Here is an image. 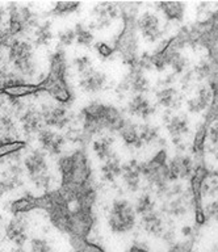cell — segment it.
Returning a JSON list of instances; mask_svg holds the SVG:
<instances>
[{
    "label": "cell",
    "instance_id": "cell-32",
    "mask_svg": "<svg viewBox=\"0 0 218 252\" xmlns=\"http://www.w3.org/2000/svg\"><path fill=\"white\" fill-rule=\"evenodd\" d=\"M75 34H76V43L82 45V46L90 47L93 42V34L91 33L90 29L84 27L83 24H76L75 27Z\"/></svg>",
    "mask_w": 218,
    "mask_h": 252
},
{
    "label": "cell",
    "instance_id": "cell-22",
    "mask_svg": "<svg viewBox=\"0 0 218 252\" xmlns=\"http://www.w3.org/2000/svg\"><path fill=\"white\" fill-rule=\"evenodd\" d=\"M142 226L149 234L154 236H160L162 238L164 234V226H163L162 218L155 212L149 213L142 217Z\"/></svg>",
    "mask_w": 218,
    "mask_h": 252
},
{
    "label": "cell",
    "instance_id": "cell-5",
    "mask_svg": "<svg viewBox=\"0 0 218 252\" xmlns=\"http://www.w3.org/2000/svg\"><path fill=\"white\" fill-rule=\"evenodd\" d=\"M8 58L15 70L25 76H33L36 72V64L33 61V49L31 43L15 39L9 47Z\"/></svg>",
    "mask_w": 218,
    "mask_h": 252
},
{
    "label": "cell",
    "instance_id": "cell-6",
    "mask_svg": "<svg viewBox=\"0 0 218 252\" xmlns=\"http://www.w3.org/2000/svg\"><path fill=\"white\" fill-rule=\"evenodd\" d=\"M141 175L146 176V179L153 185H156L159 189H166L168 177V163H167V154L164 150H160L151 160L139 164Z\"/></svg>",
    "mask_w": 218,
    "mask_h": 252
},
{
    "label": "cell",
    "instance_id": "cell-48",
    "mask_svg": "<svg viewBox=\"0 0 218 252\" xmlns=\"http://www.w3.org/2000/svg\"><path fill=\"white\" fill-rule=\"evenodd\" d=\"M17 252H23V251H17Z\"/></svg>",
    "mask_w": 218,
    "mask_h": 252
},
{
    "label": "cell",
    "instance_id": "cell-15",
    "mask_svg": "<svg viewBox=\"0 0 218 252\" xmlns=\"http://www.w3.org/2000/svg\"><path fill=\"white\" fill-rule=\"evenodd\" d=\"M25 168L31 179L48 172V163L45 154L41 150H34L25 158Z\"/></svg>",
    "mask_w": 218,
    "mask_h": 252
},
{
    "label": "cell",
    "instance_id": "cell-28",
    "mask_svg": "<svg viewBox=\"0 0 218 252\" xmlns=\"http://www.w3.org/2000/svg\"><path fill=\"white\" fill-rule=\"evenodd\" d=\"M70 243L75 252H105L101 246L96 243H92L87 238H76V236H70Z\"/></svg>",
    "mask_w": 218,
    "mask_h": 252
},
{
    "label": "cell",
    "instance_id": "cell-35",
    "mask_svg": "<svg viewBox=\"0 0 218 252\" xmlns=\"http://www.w3.org/2000/svg\"><path fill=\"white\" fill-rule=\"evenodd\" d=\"M0 134L4 139H12L13 134H16V126L15 122L9 116H1L0 117Z\"/></svg>",
    "mask_w": 218,
    "mask_h": 252
},
{
    "label": "cell",
    "instance_id": "cell-46",
    "mask_svg": "<svg viewBox=\"0 0 218 252\" xmlns=\"http://www.w3.org/2000/svg\"><path fill=\"white\" fill-rule=\"evenodd\" d=\"M4 15H5L4 8L0 5V25H3V20H4Z\"/></svg>",
    "mask_w": 218,
    "mask_h": 252
},
{
    "label": "cell",
    "instance_id": "cell-16",
    "mask_svg": "<svg viewBox=\"0 0 218 252\" xmlns=\"http://www.w3.org/2000/svg\"><path fill=\"white\" fill-rule=\"evenodd\" d=\"M27 220L21 216H16L5 228V234L17 246H23L27 240Z\"/></svg>",
    "mask_w": 218,
    "mask_h": 252
},
{
    "label": "cell",
    "instance_id": "cell-18",
    "mask_svg": "<svg viewBox=\"0 0 218 252\" xmlns=\"http://www.w3.org/2000/svg\"><path fill=\"white\" fill-rule=\"evenodd\" d=\"M34 209H38V197H34L32 194H25L9 205V210L15 216H21V214L29 213Z\"/></svg>",
    "mask_w": 218,
    "mask_h": 252
},
{
    "label": "cell",
    "instance_id": "cell-9",
    "mask_svg": "<svg viewBox=\"0 0 218 252\" xmlns=\"http://www.w3.org/2000/svg\"><path fill=\"white\" fill-rule=\"evenodd\" d=\"M137 28L142 33L143 38L149 42H155L162 37L163 32L160 31L159 19L151 12H145L137 21Z\"/></svg>",
    "mask_w": 218,
    "mask_h": 252
},
{
    "label": "cell",
    "instance_id": "cell-17",
    "mask_svg": "<svg viewBox=\"0 0 218 252\" xmlns=\"http://www.w3.org/2000/svg\"><path fill=\"white\" fill-rule=\"evenodd\" d=\"M129 113L138 117L147 118L154 113V106L151 105L143 94H135L129 101Z\"/></svg>",
    "mask_w": 218,
    "mask_h": 252
},
{
    "label": "cell",
    "instance_id": "cell-12",
    "mask_svg": "<svg viewBox=\"0 0 218 252\" xmlns=\"http://www.w3.org/2000/svg\"><path fill=\"white\" fill-rule=\"evenodd\" d=\"M42 120L49 126H57V127H64L70 121L67 110L63 106L46 105L41 112Z\"/></svg>",
    "mask_w": 218,
    "mask_h": 252
},
{
    "label": "cell",
    "instance_id": "cell-29",
    "mask_svg": "<svg viewBox=\"0 0 218 252\" xmlns=\"http://www.w3.org/2000/svg\"><path fill=\"white\" fill-rule=\"evenodd\" d=\"M112 142H113V138L101 137L99 141H96L95 143H93V150H95L96 155H97L101 160H108L109 158H112L115 155L111 150Z\"/></svg>",
    "mask_w": 218,
    "mask_h": 252
},
{
    "label": "cell",
    "instance_id": "cell-13",
    "mask_svg": "<svg viewBox=\"0 0 218 252\" xmlns=\"http://www.w3.org/2000/svg\"><path fill=\"white\" fill-rule=\"evenodd\" d=\"M1 90L5 96H8L9 98H13V100H19L21 97H27V96H32V94L42 92L40 84H31V83L25 82L12 83V84L3 87Z\"/></svg>",
    "mask_w": 218,
    "mask_h": 252
},
{
    "label": "cell",
    "instance_id": "cell-40",
    "mask_svg": "<svg viewBox=\"0 0 218 252\" xmlns=\"http://www.w3.org/2000/svg\"><path fill=\"white\" fill-rule=\"evenodd\" d=\"M204 214H205L206 220H218V200H214L206 205L204 209Z\"/></svg>",
    "mask_w": 218,
    "mask_h": 252
},
{
    "label": "cell",
    "instance_id": "cell-14",
    "mask_svg": "<svg viewBox=\"0 0 218 252\" xmlns=\"http://www.w3.org/2000/svg\"><path fill=\"white\" fill-rule=\"evenodd\" d=\"M38 141H40L42 149L52 155H58L64 145V138L62 135L48 129H42L38 133Z\"/></svg>",
    "mask_w": 218,
    "mask_h": 252
},
{
    "label": "cell",
    "instance_id": "cell-23",
    "mask_svg": "<svg viewBox=\"0 0 218 252\" xmlns=\"http://www.w3.org/2000/svg\"><path fill=\"white\" fill-rule=\"evenodd\" d=\"M167 129L175 139H179V138H182V135L188 133L189 124H188V118H187L186 114L171 117L167 122Z\"/></svg>",
    "mask_w": 218,
    "mask_h": 252
},
{
    "label": "cell",
    "instance_id": "cell-33",
    "mask_svg": "<svg viewBox=\"0 0 218 252\" xmlns=\"http://www.w3.org/2000/svg\"><path fill=\"white\" fill-rule=\"evenodd\" d=\"M208 130H209V126L208 124H202L200 127H198L197 133L194 135V141H193V153L200 155V154L204 153V146H205V139L206 135H208Z\"/></svg>",
    "mask_w": 218,
    "mask_h": 252
},
{
    "label": "cell",
    "instance_id": "cell-2",
    "mask_svg": "<svg viewBox=\"0 0 218 252\" xmlns=\"http://www.w3.org/2000/svg\"><path fill=\"white\" fill-rule=\"evenodd\" d=\"M66 54L62 47H57L50 58V71L48 76L40 82L41 91L48 92L53 98L61 104H68L72 100V92L66 80Z\"/></svg>",
    "mask_w": 218,
    "mask_h": 252
},
{
    "label": "cell",
    "instance_id": "cell-10",
    "mask_svg": "<svg viewBox=\"0 0 218 252\" xmlns=\"http://www.w3.org/2000/svg\"><path fill=\"white\" fill-rule=\"evenodd\" d=\"M193 171V163L188 157L178 155L168 163V177L172 181L190 177Z\"/></svg>",
    "mask_w": 218,
    "mask_h": 252
},
{
    "label": "cell",
    "instance_id": "cell-31",
    "mask_svg": "<svg viewBox=\"0 0 218 252\" xmlns=\"http://www.w3.org/2000/svg\"><path fill=\"white\" fill-rule=\"evenodd\" d=\"M53 38L52 33V24L45 23L42 25H38L34 32V42L36 46H41V45H48L49 41Z\"/></svg>",
    "mask_w": 218,
    "mask_h": 252
},
{
    "label": "cell",
    "instance_id": "cell-21",
    "mask_svg": "<svg viewBox=\"0 0 218 252\" xmlns=\"http://www.w3.org/2000/svg\"><path fill=\"white\" fill-rule=\"evenodd\" d=\"M23 127H24L25 133L34 134L40 133L41 130V122H42V114L41 112L36 109H27L25 113L23 114Z\"/></svg>",
    "mask_w": 218,
    "mask_h": 252
},
{
    "label": "cell",
    "instance_id": "cell-26",
    "mask_svg": "<svg viewBox=\"0 0 218 252\" xmlns=\"http://www.w3.org/2000/svg\"><path fill=\"white\" fill-rule=\"evenodd\" d=\"M27 147V143L24 141H17V139H0V159H4L7 157H11L13 154L20 153L21 150Z\"/></svg>",
    "mask_w": 218,
    "mask_h": 252
},
{
    "label": "cell",
    "instance_id": "cell-4",
    "mask_svg": "<svg viewBox=\"0 0 218 252\" xmlns=\"http://www.w3.org/2000/svg\"><path fill=\"white\" fill-rule=\"evenodd\" d=\"M108 224L116 234H126L135 224V210L126 200H116L112 205Z\"/></svg>",
    "mask_w": 218,
    "mask_h": 252
},
{
    "label": "cell",
    "instance_id": "cell-1",
    "mask_svg": "<svg viewBox=\"0 0 218 252\" xmlns=\"http://www.w3.org/2000/svg\"><path fill=\"white\" fill-rule=\"evenodd\" d=\"M62 184L60 194L68 205L76 202L78 194L84 187L91 184V167L84 151L79 150L71 155L62 157L58 160Z\"/></svg>",
    "mask_w": 218,
    "mask_h": 252
},
{
    "label": "cell",
    "instance_id": "cell-47",
    "mask_svg": "<svg viewBox=\"0 0 218 252\" xmlns=\"http://www.w3.org/2000/svg\"><path fill=\"white\" fill-rule=\"evenodd\" d=\"M3 194H4V193H3V192H1V190H0V198L3 197Z\"/></svg>",
    "mask_w": 218,
    "mask_h": 252
},
{
    "label": "cell",
    "instance_id": "cell-27",
    "mask_svg": "<svg viewBox=\"0 0 218 252\" xmlns=\"http://www.w3.org/2000/svg\"><path fill=\"white\" fill-rule=\"evenodd\" d=\"M156 97H158L159 104L166 108H179L180 102H182V97L179 96V94L174 88H164V90L159 91Z\"/></svg>",
    "mask_w": 218,
    "mask_h": 252
},
{
    "label": "cell",
    "instance_id": "cell-38",
    "mask_svg": "<svg viewBox=\"0 0 218 252\" xmlns=\"http://www.w3.org/2000/svg\"><path fill=\"white\" fill-rule=\"evenodd\" d=\"M58 38H60L61 45H63V46H68V45H71L74 41H76L75 31H74V29H64V31L60 32Z\"/></svg>",
    "mask_w": 218,
    "mask_h": 252
},
{
    "label": "cell",
    "instance_id": "cell-3",
    "mask_svg": "<svg viewBox=\"0 0 218 252\" xmlns=\"http://www.w3.org/2000/svg\"><path fill=\"white\" fill-rule=\"evenodd\" d=\"M125 17L123 32L115 39V51H119L123 61L133 68L138 66L137 58V21L134 19L135 11H123Z\"/></svg>",
    "mask_w": 218,
    "mask_h": 252
},
{
    "label": "cell",
    "instance_id": "cell-45",
    "mask_svg": "<svg viewBox=\"0 0 218 252\" xmlns=\"http://www.w3.org/2000/svg\"><path fill=\"white\" fill-rule=\"evenodd\" d=\"M127 252H149V251H146V250H145V248H142V247H139V246H131L130 248H129V251Z\"/></svg>",
    "mask_w": 218,
    "mask_h": 252
},
{
    "label": "cell",
    "instance_id": "cell-30",
    "mask_svg": "<svg viewBox=\"0 0 218 252\" xmlns=\"http://www.w3.org/2000/svg\"><path fill=\"white\" fill-rule=\"evenodd\" d=\"M121 173H123V167L120 165V161L116 155L105 160V164L103 165V175L107 180H115Z\"/></svg>",
    "mask_w": 218,
    "mask_h": 252
},
{
    "label": "cell",
    "instance_id": "cell-44",
    "mask_svg": "<svg viewBox=\"0 0 218 252\" xmlns=\"http://www.w3.org/2000/svg\"><path fill=\"white\" fill-rule=\"evenodd\" d=\"M170 252H190V244L188 243H178L171 248Z\"/></svg>",
    "mask_w": 218,
    "mask_h": 252
},
{
    "label": "cell",
    "instance_id": "cell-42",
    "mask_svg": "<svg viewBox=\"0 0 218 252\" xmlns=\"http://www.w3.org/2000/svg\"><path fill=\"white\" fill-rule=\"evenodd\" d=\"M32 252H53L50 244L45 239L32 240Z\"/></svg>",
    "mask_w": 218,
    "mask_h": 252
},
{
    "label": "cell",
    "instance_id": "cell-7",
    "mask_svg": "<svg viewBox=\"0 0 218 252\" xmlns=\"http://www.w3.org/2000/svg\"><path fill=\"white\" fill-rule=\"evenodd\" d=\"M209 169L204 164H198L194 168L192 176H190V189H192V198H193L194 217L197 224H204L206 222L205 214H204V206H202V185L209 176Z\"/></svg>",
    "mask_w": 218,
    "mask_h": 252
},
{
    "label": "cell",
    "instance_id": "cell-34",
    "mask_svg": "<svg viewBox=\"0 0 218 252\" xmlns=\"http://www.w3.org/2000/svg\"><path fill=\"white\" fill-rule=\"evenodd\" d=\"M80 7V3H72V1H58L54 5L52 11L49 12V15L54 16H66L70 15L72 12H75Z\"/></svg>",
    "mask_w": 218,
    "mask_h": 252
},
{
    "label": "cell",
    "instance_id": "cell-43",
    "mask_svg": "<svg viewBox=\"0 0 218 252\" xmlns=\"http://www.w3.org/2000/svg\"><path fill=\"white\" fill-rule=\"evenodd\" d=\"M208 135L210 138V142L213 143L214 146L218 145V118H216L212 125H210L209 130H208Z\"/></svg>",
    "mask_w": 218,
    "mask_h": 252
},
{
    "label": "cell",
    "instance_id": "cell-11",
    "mask_svg": "<svg viewBox=\"0 0 218 252\" xmlns=\"http://www.w3.org/2000/svg\"><path fill=\"white\" fill-rule=\"evenodd\" d=\"M105 84H107V75L100 72V71H96L95 68H91L87 72L80 75V88L86 92H90V94L99 92L105 87Z\"/></svg>",
    "mask_w": 218,
    "mask_h": 252
},
{
    "label": "cell",
    "instance_id": "cell-24",
    "mask_svg": "<svg viewBox=\"0 0 218 252\" xmlns=\"http://www.w3.org/2000/svg\"><path fill=\"white\" fill-rule=\"evenodd\" d=\"M120 135L127 146H133L135 149H139L143 145L142 139L139 137L138 125H134L129 121H126L123 129L120 130Z\"/></svg>",
    "mask_w": 218,
    "mask_h": 252
},
{
    "label": "cell",
    "instance_id": "cell-37",
    "mask_svg": "<svg viewBox=\"0 0 218 252\" xmlns=\"http://www.w3.org/2000/svg\"><path fill=\"white\" fill-rule=\"evenodd\" d=\"M138 133L143 143H149V142H154L155 139H158V130L153 127V126H138Z\"/></svg>",
    "mask_w": 218,
    "mask_h": 252
},
{
    "label": "cell",
    "instance_id": "cell-20",
    "mask_svg": "<svg viewBox=\"0 0 218 252\" xmlns=\"http://www.w3.org/2000/svg\"><path fill=\"white\" fill-rule=\"evenodd\" d=\"M212 96H213V94H212L209 87H200L197 96L194 98H190L189 101H188V109H189V112L198 113V112H201L205 108H208L210 104V100H212Z\"/></svg>",
    "mask_w": 218,
    "mask_h": 252
},
{
    "label": "cell",
    "instance_id": "cell-36",
    "mask_svg": "<svg viewBox=\"0 0 218 252\" xmlns=\"http://www.w3.org/2000/svg\"><path fill=\"white\" fill-rule=\"evenodd\" d=\"M135 210L142 217L149 214V213L154 212V202L151 200V197L149 194H143V196L139 197L137 206H135Z\"/></svg>",
    "mask_w": 218,
    "mask_h": 252
},
{
    "label": "cell",
    "instance_id": "cell-19",
    "mask_svg": "<svg viewBox=\"0 0 218 252\" xmlns=\"http://www.w3.org/2000/svg\"><path fill=\"white\" fill-rule=\"evenodd\" d=\"M123 176L127 188L135 192L139 188V183H141V171H139L138 163L135 160H131L123 165Z\"/></svg>",
    "mask_w": 218,
    "mask_h": 252
},
{
    "label": "cell",
    "instance_id": "cell-8",
    "mask_svg": "<svg viewBox=\"0 0 218 252\" xmlns=\"http://www.w3.org/2000/svg\"><path fill=\"white\" fill-rule=\"evenodd\" d=\"M95 222V217L92 209L82 208L76 205L75 209H71V220L68 227V235L76 238H87L91 232Z\"/></svg>",
    "mask_w": 218,
    "mask_h": 252
},
{
    "label": "cell",
    "instance_id": "cell-39",
    "mask_svg": "<svg viewBox=\"0 0 218 252\" xmlns=\"http://www.w3.org/2000/svg\"><path fill=\"white\" fill-rule=\"evenodd\" d=\"M95 47L101 58H104V59L112 58V57L115 55V47L109 46L107 42H97L96 43Z\"/></svg>",
    "mask_w": 218,
    "mask_h": 252
},
{
    "label": "cell",
    "instance_id": "cell-41",
    "mask_svg": "<svg viewBox=\"0 0 218 252\" xmlns=\"http://www.w3.org/2000/svg\"><path fill=\"white\" fill-rule=\"evenodd\" d=\"M75 66L76 68H78V71H79V75L84 74V72H87L88 70H91V68H93L91 64V61H90V58L88 57H79V58H76L75 61Z\"/></svg>",
    "mask_w": 218,
    "mask_h": 252
},
{
    "label": "cell",
    "instance_id": "cell-25",
    "mask_svg": "<svg viewBox=\"0 0 218 252\" xmlns=\"http://www.w3.org/2000/svg\"><path fill=\"white\" fill-rule=\"evenodd\" d=\"M156 7L163 12V15L166 16V19L168 21H182L184 17V8L186 5L183 3H158Z\"/></svg>",
    "mask_w": 218,
    "mask_h": 252
}]
</instances>
